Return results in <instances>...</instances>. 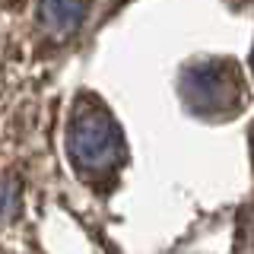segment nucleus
<instances>
[{"label":"nucleus","mask_w":254,"mask_h":254,"mask_svg":"<svg viewBox=\"0 0 254 254\" xmlns=\"http://www.w3.org/2000/svg\"><path fill=\"white\" fill-rule=\"evenodd\" d=\"M70 159L86 178H108L124 159V137L111 111L99 99H79L67 133Z\"/></svg>","instance_id":"1"},{"label":"nucleus","mask_w":254,"mask_h":254,"mask_svg":"<svg viewBox=\"0 0 254 254\" xmlns=\"http://www.w3.org/2000/svg\"><path fill=\"white\" fill-rule=\"evenodd\" d=\"M181 99L200 118H232L245 102V83L232 61H197L181 76Z\"/></svg>","instance_id":"2"},{"label":"nucleus","mask_w":254,"mask_h":254,"mask_svg":"<svg viewBox=\"0 0 254 254\" xmlns=\"http://www.w3.org/2000/svg\"><path fill=\"white\" fill-rule=\"evenodd\" d=\"M92 0H42V22L51 32H73L86 19Z\"/></svg>","instance_id":"3"},{"label":"nucleus","mask_w":254,"mask_h":254,"mask_svg":"<svg viewBox=\"0 0 254 254\" xmlns=\"http://www.w3.org/2000/svg\"><path fill=\"white\" fill-rule=\"evenodd\" d=\"M13 200H16V197H13V188L10 185H0V219L13 213Z\"/></svg>","instance_id":"4"},{"label":"nucleus","mask_w":254,"mask_h":254,"mask_svg":"<svg viewBox=\"0 0 254 254\" xmlns=\"http://www.w3.org/2000/svg\"><path fill=\"white\" fill-rule=\"evenodd\" d=\"M251 153H254V127H251Z\"/></svg>","instance_id":"5"},{"label":"nucleus","mask_w":254,"mask_h":254,"mask_svg":"<svg viewBox=\"0 0 254 254\" xmlns=\"http://www.w3.org/2000/svg\"><path fill=\"white\" fill-rule=\"evenodd\" d=\"M251 70H254V51H251Z\"/></svg>","instance_id":"6"}]
</instances>
